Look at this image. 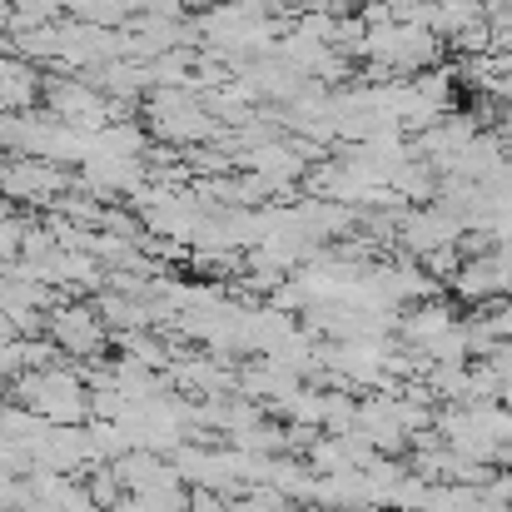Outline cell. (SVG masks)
<instances>
[{"label": "cell", "mask_w": 512, "mask_h": 512, "mask_svg": "<svg viewBox=\"0 0 512 512\" xmlns=\"http://www.w3.org/2000/svg\"><path fill=\"white\" fill-rule=\"evenodd\" d=\"M45 339L55 343V353H65V358H95V353H105L110 329H105V319L95 314V304L65 299L60 309L45 314Z\"/></svg>", "instance_id": "1"}, {"label": "cell", "mask_w": 512, "mask_h": 512, "mask_svg": "<svg viewBox=\"0 0 512 512\" xmlns=\"http://www.w3.org/2000/svg\"><path fill=\"white\" fill-rule=\"evenodd\" d=\"M453 294H458L463 304H498L503 294H512V274L493 254L463 259V269L453 274Z\"/></svg>", "instance_id": "2"}, {"label": "cell", "mask_w": 512, "mask_h": 512, "mask_svg": "<svg viewBox=\"0 0 512 512\" xmlns=\"http://www.w3.org/2000/svg\"><path fill=\"white\" fill-rule=\"evenodd\" d=\"M453 324H458V314H453V304H443V299H428V304H418V309L398 314L403 348H428L438 334H448Z\"/></svg>", "instance_id": "3"}, {"label": "cell", "mask_w": 512, "mask_h": 512, "mask_svg": "<svg viewBox=\"0 0 512 512\" xmlns=\"http://www.w3.org/2000/svg\"><path fill=\"white\" fill-rule=\"evenodd\" d=\"M115 343H120L125 358L140 363V368H170V348L160 339H150V334H115Z\"/></svg>", "instance_id": "4"}, {"label": "cell", "mask_w": 512, "mask_h": 512, "mask_svg": "<svg viewBox=\"0 0 512 512\" xmlns=\"http://www.w3.org/2000/svg\"><path fill=\"white\" fill-rule=\"evenodd\" d=\"M418 269H423L433 284H443V279L453 284V274L463 269V249H458V244H448V249H428V254H418Z\"/></svg>", "instance_id": "5"}, {"label": "cell", "mask_w": 512, "mask_h": 512, "mask_svg": "<svg viewBox=\"0 0 512 512\" xmlns=\"http://www.w3.org/2000/svg\"><path fill=\"white\" fill-rule=\"evenodd\" d=\"M20 234H25L20 219H5V224H0V269H10V264L20 259Z\"/></svg>", "instance_id": "6"}, {"label": "cell", "mask_w": 512, "mask_h": 512, "mask_svg": "<svg viewBox=\"0 0 512 512\" xmlns=\"http://www.w3.org/2000/svg\"><path fill=\"white\" fill-rule=\"evenodd\" d=\"M10 209H15V204H10V199H5V194H0V224H5V219H15V214H10Z\"/></svg>", "instance_id": "7"}]
</instances>
